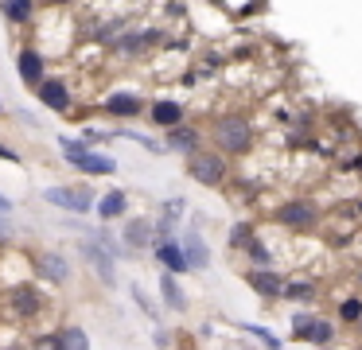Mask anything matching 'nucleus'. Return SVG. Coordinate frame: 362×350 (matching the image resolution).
Segmentation results:
<instances>
[{
  "mask_svg": "<svg viewBox=\"0 0 362 350\" xmlns=\"http://www.w3.org/2000/svg\"><path fill=\"white\" fill-rule=\"evenodd\" d=\"M211 144L222 156H230V160L234 156H250L253 144H257V129H253V121L245 113H222L211 124Z\"/></svg>",
  "mask_w": 362,
  "mask_h": 350,
  "instance_id": "nucleus-1",
  "label": "nucleus"
},
{
  "mask_svg": "<svg viewBox=\"0 0 362 350\" xmlns=\"http://www.w3.org/2000/svg\"><path fill=\"white\" fill-rule=\"evenodd\" d=\"M183 168H187V175L195 179L199 187L218 191V187H226V179H230V156H222L218 148H199V152L183 156Z\"/></svg>",
  "mask_w": 362,
  "mask_h": 350,
  "instance_id": "nucleus-2",
  "label": "nucleus"
},
{
  "mask_svg": "<svg viewBox=\"0 0 362 350\" xmlns=\"http://www.w3.org/2000/svg\"><path fill=\"white\" fill-rule=\"evenodd\" d=\"M59 148H63L66 163H71V168H78V171H86V175H113V171H117V160L102 156L98 148H90L86 140L59 136Z\"/></svg>",
  "mask_w": 362,
  "mask_h": 350,
  "instance_id": "nucleus-3",
  "label": "nucleus"
},
{
  "mask_svg": "<svg viewBox=\"0 0 362 350\" xmlns=\"http://www.w3.org/2000/svg\"><path fill=\"white\" fill-rule=\"evenodd\" d=\"M292 339H296V342H312L315 350L331 346V342H335V323L323 319L320 311H296V315H292Z\"/></svg>",
  "mask_w": 362,
  "mask_h": 350,
  "instance_id": "nucleus-4",
  "label": "nucleus"
},
{
  "mask_svg": "<svg viewBox=\"0 0 362 350\" xmlns=\"http://www.w3.org/2000/svg\"><path fill=\"white\" fill-rule=\"evenodd\" d=\"M273 218L281 226H288V230H312V226H320L323 210H320V202H315V199H288V202L276 206Z\"/></svg>",
  "mask_w": 362,
  "mask_h": 350,
  "instance_id": "nucleus-5",
  "label": "nucleus"
},
{
  "mask_svg": "<svg viewBox=\"0 0 362 350\" xmlns=\"http://www.w3.org/2000/svg\"><path fill=\"white\" fill-rule=\"evenodd\" d=\"M43 199H47L51 206L71 210V214H86V210L94 206V191H90V187H66V183L43 187Z\"/></svg>",
  "mask_w": 362,
  "mask_h": 350,
  "instance_id": "nucleus-6",
  "label": "nucleus"
},
{
  "mask_svg": "<svg viewBox=\"0 0 362 350\" xmlns=\"http://www.w3.org/2000/svg\"><path fill=\"white\" fill-rule=\"evenodd\" d=\"M82 261H86L90 269L98 272V280H102L105 288L117 284V269H113V261H117V257H113L98 238H86V241H82Z\"/></svg>",
  "mask_w": 362,
  "mask_h": 350,
  "instance_id": "nucleus-7",
  "label": "nucleus"
},
{
  "mask_svg": "<svg viewBox=\"0 0 362 350\" xmlns=\"http://www.w3.org/2000/svg\"><path fill=\"white\" fill-rule=\"evenodd\" d=\"M148 121L168 132V129L187 121V105H183V101H172V98H156V101H148Z\"/></svg>",
  "mask_w": 362,
  "mask_h": 350,
  "instance_id": "nucleus-8",
  "label": "nucleus"
},
{
  "mask_svg": "<svg viewBox=\"0 0 362 350\" xmlns=\"http://www.w3.org/2000/svg\"><path fill=\"white\" fill-rule=\"evenodd\" d=\"M164 148L168 152H180V156H191L203 148V129H195V124H175V129L164 132Z\"/></svg>",
  "mask_w": 362,
  "mask_h": 350,
  "instance_id": "nucleus-9",
  "label": "nucleus"
},
{
  "mask_svg": "<svg viewBox=\"0 0 362 350\" xmlns=\"http://www.w3.org/2000/svg\"><path fill=\"white\" fill-rule=\"evenodd\" d=\"M152 257L160 261V269L164 272H187L191 264H187V253H183V241H175V238H160L156 245H152Z\"/></svg>",
  "mask_w": 362,
  "mask_h": 350,
  "instance_id": "nucleus-10",
  "label": "nucleus"
},
{
  "mask_svg": "<svg viewBox=\"0 0 362 350\" xmlns=\"http://www.w3.org/2000/svg\"><path fill=\"white\" fill-rule=\"evenodd\" d=\"M245 284H250L261 300H281L284 296V276H276L273 269H250L245 272Z\"/></svg>",
  "mask_w": 362,
  "mask_h": 350,
  "instance_id": "nucleus-11",
  "label": "nucleus"
},
{
  "mask_svg": "<svg viewBox=\"0 0 362 350\" xmlns=\"http://www.w3.org/2000/svg\"><path fill=\"white\" fill-rule=\"evenodd\" d=\"M35 98H40V105L55 109V113H66V109L74 105L71 90H66V82H59V78H43L40 90H35Z\"/></svg>",
  "mask_w": 362,
  "mask_h": 350,
  "instance_id": "nucleus-12",
  "label": "nucleus"
},
{
  "mask_svg": "<svg viewBox=\"0 0 362 350\" xmlns=\"http://www.w3.org/2000/svg\"><path fill=\"white\" fill-rule=\"evenodd\" d=\"M43 70H47V62H43V54L35 51V47H24V51L16 54V74L24 78V86H32V90H40V82L47 78Z\"/></svg>",
  "mask_w": 362,
  "mask_h": 350,
  "instance_id": "nucleus-13",
  "label": "nucleus"
},
{
  "mask_svg": "<svg viewBox=\"0 0 362 350\" xmlns=\"http://www.w3.org/2000/svg\"><path fill=\"white\" fill-rule=\"evenodd\" d=\"M105 113L110 117H141V113H148V101H144L141 93L121 90V93H110V98H105Z\"/></svg>",
  "mask_w": 362,
  "mask_h": 350,
  "instance_id": "nucleus-14",
  "label": "nucleus"
},
{
  "mask_svg": "<svg viewBox=\"0 0 362 350\" xmlns=\"http://www.w3.org/2000/svg\"><path fill=\"white\" fill-rule=\"evenodd\" d=\"M40 308H43V303H40V296H35V288L16 284L8 292V311L16 319H35V315H40Z\"/></svg>",
  "mask_w": 362,
  "mask_h": 350,
  "instance_id": "nucleus-15",
  "label": "nucleus"
},
{
  "mask_svg": "<svg viewBox=\"0 0 362 350\" xmlns=\"http://www.w3.org/2000/svg\"><path fill=\"white\" fill-rule=\"evenodd\" d=\"M121 238H125V245L133 249V253H141V249H148L152 238H156V222H148V218H129Z\"/></svg>",
  "mask_w": 362,
  "mask_h": 350,
  "instance_id": "nucleus-16",
  "label": "nucleus"
},
{
  "mask_svg": "<svg viewBox=\"0 0 362 350\" xmlns=\"http://www.w3.org/2000/svg\"><path fill=\"white\" fill-rule=\"evenodd\" d=\"M40 276L51 280V284H66L71 280V261L55 249H47V253H40Z\"/></svg>",
  "mask_w": 362,
  "mask_h": 350,
  "instance_id": "nucleus-17",
  "label": "nucleus"
},
{
  "mask_svg": "<svg viewBox=\"0 0 362 350\" xmlns=\"http://www.w3.org/2000/svg\"><path fill=\"white\" fill-rule=\"evenodd\" d=\"M183 253H187V264L195 272H203V269H211V249H206V241L199 238L195 230L187 233V238H183Z\"/></svg>",
  "mask_w": 362,
  "mask_h": 350,
  "instance_id": "nucleus-18",
  "label": "nucleus"
},
{
  "mask_svg": "<svg viewBox=\"0 0 362 350\" xmlns=\"http://www.w3.org/2000/svg\"><path fill=\"white\" fill-rule=\"evenodd\" d=\"M129 210V194L121 191V187H113V191L102 194V202H98V218L102 222H113V218H121Z\"/></svg>",
  "mask_w": 362,
  "mask_h": 350,
  "instance_id": "nucleus-19",
  "label": "nucleus"
},
{
  "mask_svg": "<svg viewBox=\"0 0 362 350\" xmlns=\"http://www.w3.org/2000/svg\"><path fill=\"white\" fill-rule=\"evenodd\" d=\"M183 214V199H168L160 206V218H156V238H175V222Z\"/></svg>",
  "mask_w": 362,
  "mask_h": 350,
  "instance_id": "nucleus-20",
  "label": "nucleus"
},
{
  "mask_svg": "<svg viewBox=\"0 0 362 350\" xmlns=\"http://www.w3.org/2000/svg\"><path fill=\"white\" fill-rule=\"evenodd\" d=\"M315 296H320V284H315V280H284V296H281V300H288V303H312Z\"/></svg>",
  "mask_w": 362,
  "mask_h": 350,
  "instance_id": "nucleus-21",
  "label": "nucleus"
},
{
  "mask_svg": "<svg viewBox=\"0 0 362 350\" xmlns=\"http://www.w3.org/2000/svg\"><path fill=\"white\" fill-rule=\"evenodd\" d=\"M160 296H164V303L172 311H183L187 308V296H183V288L175 284V272H164V276H160Z\"/></svg>",
  "mask_w": 362,
  "mask_h": 350,
  "instance_id": "nucleus-22",
  "label": "nucleus"
},
{
  "mask_svg": "<svg viewBox=\"0 0 362 350\" xmlns=\"http://www.w3.org/2000/svg\"><path fill=\"white\" fill-rule=\"evenodd\" d=\"M245 257H250L253 269H273V253H269V245L261 238H253L250 245H245Z\"/></svg>",
  "mask_w": 362,
  "mask_h": 350,
  "instance_id": "nucleus-23",
  "label": "nucleus"
},
{
  "mask_svg": "<svg viewBox=\"0 0 362 350\" xmlns=\"http://www.w3.org/2000/svg\"><path fill=\"white\" fill-rule=\"evenodd\" d=\"M4 16L12 23H28L35 16V0H4Z\"/></svg>",
  "mask_w": 362,
  "mask_h": 350,
  "instance_id": "nucleus-24",
  "label": "nucleus"
},
{
  "mask_svg": "<svg viewBox=\"0 0 362 350\" xmlns=\"http://www.w3.org/2000/svg\"><path fill=\"white\" fill-rule=\"evenodd\" d=\"M63 350H90V334L82 327H66L63 331Z\"/></svg>",
  "mask_w": 362,
  "mask_h": 350,
  "instance_id": "nucleus-25",
  "label": "nucleus"
},
{
  "mask_svg": "<svg viewBox=\"0 0 362 350\" xmlns=\"http://www.w3.org/2000/svg\"><path fill=\"white\" fill-rule=\"evenodd\" d=\"M253 238H257V233H253V226L250 222H238L234 230H230V249H242V253H245V245H250Z\"/></svg>",
  "mask_w": 362,
  "mask_h": 350,
  "instance_id": "nucleus-26",
  "label": "nucleus"
},
{
  "mask_svg": "<svg viewBox=\"0 0 362 350\" xmlns=\"http://www.w3.org/2000/svg\"><path fill=\"white\" fill-rule=\"evenodd\" d=\"M339 319H343V323H362V300L358 296H351V300L339 303Z\"/></svg>",
  "mask_w": 362,
  "mask_h": 350,
  "instance_id": "nucleus-27",
  "label": "nucleus"
},
{
  "mask_svg": "<svg viewBox=\"0 0 362 350\" xmlns=\"http://www.w3.org/2000/svg\"><path fill=\"white\" fill-rule=\"evenodd\" d=\"M245 331H250V334H257V342H261V346H265V350H281V339H276L273 331H265V327L250 323V327H245Z\"/></svg>",
  "mask_w": 362,
  "mask_h": 350,
  "instance_id": "nucleus-28",
  "label": "nucleus"
},
{
  "mask_svg": "<svg viewBox=\"0 0 362 350\" xmlns=\"http://www.w3.org/2000/svg\"><path fill=\"white\" fill-rule=\"evenodd\" d=\"M35 350H63V334H43V339H35Z\"/></svg>",
  "mask_w": 362,
  "mask_h": 350,
  "instance_id": "nucleus-29",
  "label": "nucleus"
},
{
  "mask_svg": "<svg viewBox=\"0 0 362 350\" xmlns=\"http://www.w3.org/2000/svg\"><path fill=\"white\" fill-rule=\"evenodd\" d=\"M0 160H8V163H20V160H24V156H20V152H12L8 144H0Z\"/></svg>",
  "mask_w": 362,
  "mask_h": 350,
  "instance_id": "nucleus-30",
  "label": "nucleus"
},
{
  "mask_svg": "<svg viewBox=\"0 0 362 350\" xmlns=\"http://www.w3.org/2000/svg\"><path fill=\"white\" fill-rule=\"evenodd\" d=\"M40 4H47V8H66V4H74V0H40Z\"/></svg>",
  "mask_w": 362,
  "mask_h": 350,
  "instance_id": "nucleus-31",
  "label": "nucleus"
},
{
  "mask_svg": "<svg viewBox=\"0 0 362 350\" xmlns=\"http://www.w3.org/2000/svg\"><path fill=\"white\" fill-rule=\"evenodd\" d=\"M8 210H12V202L4 199V194H0V214H8Z\"/></svg>",
  "mask_w": 362,
  "mask_h": 350,
  "instance_id": "nucleus-32",
  "label": "nucleus"
},
{
  "mask_svg": "<svg viewBox=\"0 0 362 350\" xmlns=\"http://www.w3.org/2000/svg\"><path fill=\"white\" fill-rule=\"evenodd\" d=\"M8 238V226H4V218H0V241Z\"/></svg>",
  "mask_w": 362,
  "mask_h": 350,
  "instance_id": "nucleus-33",
  "label": "nucleus"
},
{
  "mask_svg": "<svg viewBox=\"0 0 362 350\" xmlns=\"http://www.w3.org/2000/svg\"><path fill=\"white\" fill-rule=\"evenodd\" d=\"M320 350H331V346H320Z\"/></svg>",
  "mask_w": 362,
  "mask_h": 350,
  "instance_id": "nucleus-34",
  "label": "nucleus"
},
{
  "mask_svg": "<svg viewBox=\"0 0 362 350\" xmlns=\"http://www.w3.org/2000/svg\"><path fill=\"white\" fill-rule=\"evenodd\" d=\"M358 331H362V323H358Z\"/></svg>",
  "mask_w": 362,
  "mask_h": 350,
  "instance_id": "nucleus-35",
  "label": "nucleus"
},
{
  "mask_svg": "<svg viewBox=\"0 0 362 350\" xmlns=\"http://www.w3.org/2000/svg\"><path fill=\"white\" fill-rule=\"evenodd\" d=\"M0 109H4V105H0Z\"/></svg>",
  "mask_w": 362,
  "mask_h": 350,
  "instance_id": "nucleus-36",
  "label": "nucleus"
}]
</instances>
